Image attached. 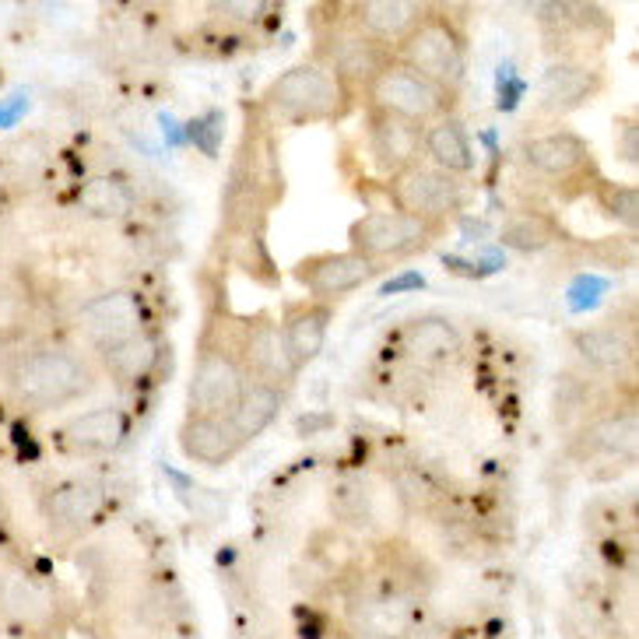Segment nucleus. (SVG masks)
Returning a JSON list of instances; mask_svg holds the SVG:
<instances>
[{
    "label": "nucleus",
    "mask_w": 639,
    "mask_h": 639,
    "mask_svg": "<svg viewBox=\"0 0 639 639\" xmlns=\"http://www.w3.org/2000/svg\"><path fill=\"white\" fill-rule=\"evenodd\" d=\"M597 92V78L580 63H559L551 67L542 81V106L551 109H573L583 98H591Z\"/></svg>",
    "instance_id": "21"
},
{
    "label": "nucleus",
    "mask_w": 639,
    "mask_h": 639,
    "mask_svg": "<svg viewBox=\"0 0 639 639\" xmlns=\"http://www.w3.org/2000/svg\"><path fill=\"white\" fill-rule=\"evenodd\" d=\"M281 405H284V391H281V386L249 380L246 391L240 394V400H235L232 411L225 415V422L235 432V440L246 446L249 440H257V435L275 422Z\"/></svg>",
    "instance_id": "15"
},
{
    "label": "nucleus",
    "mask_w": 639,
    "mask_h": 639,
    "mask_svg": "<svg viewBox=\"0 0 639 639\" xmlns=\"http://www.w3.org/2000/svg\"><path fill=\"white\" fill-rule=\"evenodd\" d=\"M601 292H604V284H601V281H594V278H580V281H577V292H573V302H577V306H591L594 299H601Z\"/></svg>",
    "instance_id": "29"
},
{
    "label": "nucleus",
    "mask_w": 639,
    "mask_h": 639,
    "mask_svg": "<svg viewBox=\"0 0 639 639\" xmlns=\"http://www.w3.org/2000/svg\"><path fill=\"white\" fill-rule=\"evenodd\" d=\"M327 327H330V313H327V306H320V302L295 306L289 313V320H284V327H281V341H284V351H289L295 369L310 365L320 351H324Z\"/></svg>",
    "instance_id": "17"
},
{
    "label": "nucleus",
    "mask_w": 639,
    "mask_h": 639,
    "mask_svg": "<svg viewBox=\"0 0 639 639\" xmlns=\"http://www.w3.org/2000/svg\"><path fill=\"white\" fill-rule=\"evenodd\" d=\"M555 222L537 211H516L513 218H507L499 240L510 249H520V254H537V249H548L555 243Z\"/></svg>",
    "instance_id": "24"
},
{
    "label": "nucleus",
    "mask_w": 639,
    "mask_h": 639,
    "mask_svg": "<svg viewBox=\"0 0 639 639\" xmlns=\"http://www.w3.org/2000/svg\"><path fill=\"white\" fill-rule=\"evenodd\" d=\"M594 443L618 457H632L636 453V415L632 411H618L594 429Z\"/></svg>",
    "instance_id": "27"
},
{
    "label": "nucleus",
    "mask_w": 639,
    "mask_h": 639,
    "mask_svg": "<svg viewBox=\"0 0 639 639\" xmlns=\"http://www.w3.org/2000/svg\"><path fill=\"white\" fill-rule=\"evenodd\" d=\"M597 200L618 225H626L629 232L639 229V194H636V187H626V183H601Z\"/></svg>",
    "instance_id": "28"
},
{
    "label": "nucleus",
    "mask_w": 639,
    "mask_h": 639,
    "mask_svg": "<svg viewBox=\"0 0 639 639\" xmlns=\"http://www.w3.org/2000/svg\"><path fill=\"white\" fill-rule=\"evenodd\" d=\"M453 92L432 85L429 78L411 71L408 63L394 60L386 71L369 85V109L397 116V120H408L415 127H422L426 120H440L450 109Z\"/></svg>",
    "instance_id": "4"
},
{
    "label": "nucleus",
    "mask_w": 639,
    "mask_h": 639,
    "mask_svg": "<svg viewBox=\"0 0 639 639\" xmlns=\"http://www.w3.org/2000/svg\"><path fill=\"white\" fill-rule=\"evenodd\" d=\"M422 133L426 127L369 109V144H373V155L383 170H391V176L418 162V155H422Z\"/></svg>",
    "instance_id": "12"
},
{
    "label": "nucleus",
    "mask_w": 639,
    "mask_h": 639,
    "mask_svg": "<svg viewBox=\"0 0 639 639\" xmlns=\"http://www.w3.org/2000/svg\"><path fill=\"white\" fill-rule=\"evenodd\" d=\"M400 63H408L411 71L429 78L432 85L453 92L464 81V67H467L461 32L446 19H440V14L426 11L422 22L400 39Z\"/></svg>",
    "instance_id": "3"
},
{
    "label": "nucleus",
    "mask_w": 639,
    "mask_h": 639,
    "mask_svg": "<svg viewBox=\"0 0 639 639\" xmlns=\"http://www.w3.org/2000/svg\"><path fill=\"white\" fill-rule=\"evenodd\" d=\"M386 194H391L394 211L418 218L426 225H443L446 218L461 208V187L457 179L432 170L426 162H415L408 170H400L386 183Z\"/></svg>",
    "instance_id": "5"
},
{
    "label": "nucleus",
    "mask_w": 639,
    "mask_h": 639,
    "mask_svg": "<svg viewBox=\"0 0 639 639\" xmlns=\"http://www.w3.org/2000/svg\"><path fill=\"white\" fill-rule=\"evenodd\" d=\"M405 338H408V348L422 359H443V356H450V351H457V345H461V334L446 316L415 320Z\"/></svg>",
    "instance_id": "25"
},
{
    "label": "nucleus",
    "mask_w": 639,
    "mask_h": 639,
    "mask_svg": "<svg viewBox=\"0 0 639 639\" xmlns=\"http://www.w3.org/2000/svg\"><path fill=\"white\" fill-rule=\"evenodd\" d=\"M81 327H85L89 341L106 356L116 345L144 334V306L130 289H116V292L92 299L89 306L81 310Z\"/></svg>",
    "instance_id": "8"
},
{
    "label": "nucleus",
    "mask_w": 639,
    "mask_h": 639,
    "mask_svg": "<svg viewBox=\"0 0 639 639\" xmlns=\"http://www.w3.org/2000/svg\"><path fill=\"white\" fill-rule=\"evenodd\" d=\"M292 275L313 299H338L373 281L380 275V267L348 249V254H313L306 260H299L292 267Z\"/></svg>",
    "instance_id": "9"
},
{
    "label": "nucleus",
    "mask_w": 639,
    "mask_h": 639,
    "mask_svg": "<svg viewBox=\"0 0 639 639\" xmlns=\"http://www.w3.org/2000/svg\"><path fill=\"white\" fill-rule=\"evenodd\" d=\"M106 362L116 376L124 380H133L151 369V362H155V345H151L144 334H138V338H130L124 345H116L113 351H106Z\"/></svg>",
    "instance_id": "26"
},
{
    "label": "nucleus",
    "mask_w": 639,
    "mask_h": 639,
    "mask_svg": "<svg viewBox=\"0 0 639 639\" xmlns=\"http://www.w3.org/2000/svg\"><path fill=\"white\" fill-rule=\"evenodd\" d=\"M246 369L225 348H205L197 356L194 380H190V415H214L225 418L232 405L246 391Z\"/></svg>",
    "instance_id": "7"
},
{
    "label": "nucleus",
    "mask_w": 639,
    "mask_h": 639,
    "mask_svg": "<svg viewBox=\"0 0 639 639\" xmlns=\"http://www.w3.org/2000/svg\"><path fill=\"white\" fill-rule=\"evenodd\" d=\"M422 155L429 159L432 170H440L446 176H464L475 170V151H470V138L461 120H435L432 127H426L422 133Z\"/></svg>",
    "instance_id": "16"
},
{
    "label": "nucleus",
    "mask_w": 639,
    "mask_h": 639,
    "mask_svg": "<svg viewBox=\"0 0 639 639\" xmlns=\"http://www.w3.org/2000/svg\"><path fill=\"white\" fill-rule=\"evenodd\" d=\"M81 211H89L92 218H103V222H116V218L130 214L133 208V194L127 190V183L116 176H95L89 179L78 194Z\"/></svg>",
    "instance_id": "23"
},
{
    "label": "nucleus",
    "mask_w": 639,
    "mask_h": 639,
    "mask_svg": "<svg viewBox=\"0 0 639 639\" xmlns=\"http://www.w3.org/2000/svg\"><path fill=\"white\" fill-rule=\"evenodd\" d=\"M422 4H411V0H369V4H359V22L369 32V39L376 43L405 39L422 22Z\"/></svg>",
    "instance_id": "20"
},
{
    "label": "nucleus",
    "mask_w": 639,
    "mask_h": 639,
    "mask_svg": "<svg viewBox=\"0 0 639 639\" xmlns=\"http://www.w3.org/2000/svg\"><path fill=\"white\" fill-rule=\"evenodd\" d=\"M124 432H127V418L120 408H92L67 422L63 443L74 450H116Z\"/></svg>",
    "instance_id": "19"
},
{
    "label": "nucleus",
    "mask_w": 639,
    "mask_h": 639,
    "mask_svg": "<svg viewBox=\"0 0 639 639\" xmlns=\"http://www.w3.org/2000/svg\"><path fill=\"white\" fill-rule=\"evenodd\" d=\"M405 289H426V278L422 275H405V278H397V281H386L383 284V292L391 295V292H405Z\"/></svg>",
    "instance_id": "30"
},
{
    "label": "nucleus",
    "mask_w": 639,
    "mask_h": 639,
    "mask_svg": "<svg viewBox=\"0 0 639 639\" xmlns=\"http://www.w3.org/2000/svg\"><path fill=\"white\" fill-rule=\"evenodd\" d=\"M391 54H386V46L369 39V36H341L334 39L330 49H327V67L334 71V78L341 81L345 89H365L391 67Z\"/></svg>",
    "instance_id": "11"
},
{
    "label": "nucleus",
    "mask_w": 639,
    "mask_h": 639,
    "mask_svg": "<svg viewBox=\"0 0 639 639\" xmlns=\"http://www.w3.org/2000/svg\"><path fill=\"white\" fill-rule=\"evenodd\" d=\"M243 369L246 376H254L257 383H271V386H281L292 380L295 365L289 359V351H284V341H281V330L271 327V324H257L254 330L246 334V345H243Z\"/></svg>",
    "instance_id": "14"
},
{
    "label": "nucleus",
    "mask_w": 639,
    "mask_h": 639,
    "mask_svg": "<svg viewBox=\"0 0 639 639\" xmlns=\"http://www.w3.org/2000/svg\"><path fill=\"white\" fill-rule=\"evenodd\" d=\"M92 369L74 351L39 348L28 351L11 369V391L25 408H57L92 391Z\"/></svg>",
    "instance_id": "1"
},
{
    "label": "nucleus",
    "mask_w": 639,
    "mask_h": 639,
    "mask_svg": "<svg viewBox=\"0 0 639 639\" xmlns=\"http://www.w3.org/2000/svg\"><path fill=\"white\" fill-rule=\"evenodd\" d=\"M179 450L197 464L218 467V464H225L229 457H235V453L243 450V443L235 440V432L229 429L225 418L187 415L183 418V426H179Z\"/></svg>",
    "instance_id": "13"
},
{
    "label": "nucleus",
    "mask_w": 639,
    "mask_h": 639,
    "mask_svg": "<svg viewBox=\"0 0 639 639\" xmlns=\"http://www.w3.org/2000/svg\"><path fill=\"white\" fill-rule=\"evenodd\" d=\"M264 103L292 124L338 120L348 109V89L334 78L327 63H295L271 81Z\"/></svg>",
    "instance_id": "2"
},
{
    "label": "nucleus",
    "mask_w": 639,
    "mask_h": 639,
    "mask_svg": "<svg viewBox=\"0 0 639 639\" xmlns=\"http://www.w3.org/2000/svg\"><path fill=\"white\" fill-rule=\"evenodd\" d=\"M429 240H432V225L400 214L394 208L369 211L359 218V222H351V229H348L351 254H359L362 260L376 264V267L383 260L418 254V249L429 246Z\"/></svg>",
    "instance_id": "6"
},
{
    "label": "nucleus",
    "mask_w": 639,
    "mask_h": 639,
    "mask_svg": "<svg viewBox=\"0 0 639 639\" xmlns=\"http://www.w3.org/2000/svg\"><path fill=\"white\" fill-rule=\"evenodd\" d=\"M103 502H106V489L98 481H63L46 496L43 510L54 524L81 527L103 510Z\"/></svg>",
    "instance_id": "18"
},
{
    "label": "nucleus",
    "mask_w": 639,
    "mask_h": 639,
    "mask_svg": "<svg viewBox=\"0 0 639 639\" xmlns=\"http://www.w3.org/2000/svg\"><path fill=\"white\" fill-rule=\"evenodd\" d=\"M524 159L534 173H542L548 179H566L577 176L583 170H594L591 165V148L573 130H548L537 133L524 144Z\"/></svg>",
    "instance_id": "10"
},
{
    "label": "nucleus",
    "mask_w": 639,
    "mask_h": 639,
    "mask_svg": "<svg viewBox=\"0 0 639 639\" xmlns=\"http://www.w3.org/2000/svg\"><path fill=\"white\" fill-rule=\"evenodd\" d=\"M573 341L580 348V356L591 365L604 369V373H618V369H626L632 362V341L615 327H586Z\"/></svg>",
    "instance_id": "22"
}]
</instances>
